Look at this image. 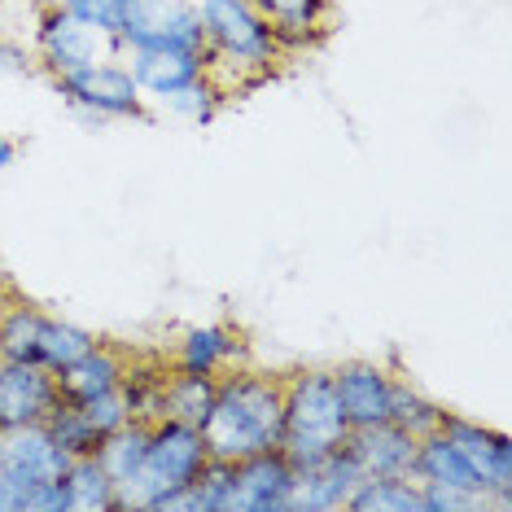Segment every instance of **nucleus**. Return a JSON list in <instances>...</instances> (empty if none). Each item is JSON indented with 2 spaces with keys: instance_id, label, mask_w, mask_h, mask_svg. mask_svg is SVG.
<instances>
[{
  "instance_id": "obj_30",
  "label": "nucleus",
  "mask_w": 512,
  "mask_h": 512,
  "mask_svg": "<svg viewBox=\"0 0 512 512\" xmlns=\"http://www.w3.org/2000/svg\"><path fill=\"white\" fill-rule=\"evenodd\" d=\"M132 5L136 0H62V9H71L84 27H92L97 36H106L114 44H119V31L127 14H132Z\"/></svg>"
},
{
  "instance_id": "obj_3",
  "label": "nucleus",
  "mask_w": 512,
  "mask_h": 512,
  "mask_svg": "<svg viewBox=\"0 0 512 512\" xmlns=\"http://www.w3.org/2000/svg\"><path fill=\"white\" fill-rule=\"evenodd\" d=\"M206 460H211V451H206V438L197 425L154 421L149 425V451H145L141 473L119 491L123 512H154L158 499L189 491Z\"/></svg>"
},
{
  "instance_id": "obj_13",
  "label": "nucleus",
  "mask_w": 512,
  "mask_h": 512,
  "mask_svg": "<svg viewBox=\"0 0 512 512\" xmlns=\"http://www.w3.org/2000/svg\"><path fill=\"white\" fill-rule=\"evenodd\" d=\"M359 460L351 456V447H337L329 451L324 460L307 464V469H298L294 477V495H289V512H337L346 504V495L359 486Z\"/></svg>"
},
{
  "instance_id": "obj_16",
  "label": "nucleus",
  "mask_w": 512,
  "mask_h": 512,
  "mask_svg": "<svg viewBox=\"0 0 512 512\" xmlns=\"http://www.w3.org/2000/svg\"><path fill=\"white\" fill-rule=\"evenodd\" d=\"M123 372H127V359L114 351V346L97 342L88 355H79L71 368L57 372V394H62L66 403L101 399V394H114L123 386Z\"/></svg>"
},
{
  "instance_id": "obj_11",
  "label": "nucleus",
  "mask_w": 512,
  "mask_h": 512,
  "mask_svg": "<svg viewBox=\"0 0 512 512\" xmlns=\"http://www.w3.org/2000/svg\"><path fill=\"white\" fill-rule=\"evenodd\" d=\"M394 372L368 359H351V364L333 368V390L342 403V416L351 429H372L390 421V403H394Z\"/></svg>"
},
{
  "instance_id": "obj_2",
  "label": "nucleus",
  "mask_w": 512,
  "mask_h": 512,
  "mask_svg": "<svg viewBox=\"0 0 512 512\" xmlns=\"http://www.w3.org/2000/svg\"><path fill=\"white\" fill-rule=\"evenodd\" d=\"M351 438V425L342 416L333 390V368H302L285 377V442L281 451L294 460V469L324 460Z\"/></svg>"
},
{
  "instance_id": "obj_32",
  "label": "nucleus",
  "mask_w": 512,
  "mask_h": 512,
  "mask_svg": "<svg viewBox=\"0 0 512 512\" xmlns=\"http://www.w3.org/2000/svg\"><path fill=\"white\" fill-rule=\"evenodd\" d=\"M421 499H425V512H486L491 508L486 495L456 491V486H438V482H421Z\"/></svg>"
},
{
  "instance_id": "obj_31",
  "label": "nucleus",
  "mask_w": 512,
  "mask_h": 512,
  "mask_svg": "<svg viewBox=\"0 0 512 512\" xmlns=\"http://www.w3.org/2000/svg\"><path fill=\"white\" fill-rule=\"evenodd\" d=\"M219 88L211 84V79H197L193 88H184L180 97H171V101H162L167 110H176V114H184L189 123H211L215 119V110H219Z\"/></svg>"
},
{
  "instance_id": "obj_1",
  "label": "nucleus",
  "mask_w": 512,
  "mask_h": 512,
  "mask_svg": "<svg viewBox=\"0 0 512 512\" xmlns=\"http://www.w3.org/2000/svg\"><path fill=\"white\" fill-rule=\"evenodd\" d=\"M206 451L215 460H246L254 451H276L285 442V377L254 368L219 372L215 407L202 421Z\"/></svg>"
},
{
  "instance_id": "obj_27",
  "label": "nucleus",
  "mask_w": 512,
  "mask_h": 512,
  "mask_svg": "<svg viewBox=\"0 0 512 512\" xmlns=\"http://www.w3.org/2000/svg\"><path fill=\"white\" fill-rule=\"evenodd\" d=\"M162 381H167V368L127 364L119 394H123L127 416H132V421H145V425L162 421Z\"/></svg>"
},
{
  "instance_id": "obj_12",
  "label": "nucleus",
  "mask_w": 512,
  "mask_h": 512,
  "mask_svg": "<svg viewBox=\"0 0 512 512\" xmlns=\"http://www.w3.org/2000/svg\"><path fill=\"white\" fill-rule=\"evenodd\" d=\"M57 377L40 364L0 359V429L5 425H44L57 407Z\"/></svg>"
},
{
  "instance_id": "obj_14",
  "label": "nucleus",
  "mask_w": 512,
  "mask_h": 512,
  "mask_svg": "<svg viewBox=\"0 0 512 512\" xmlns=\"http://www.w3.org/2000/svg\"><path fill=\"white\" fill-rule=\"evenodd\" d=\"M127 71H132L141 97L171 101L184 88H193L197 79H206V53L189 49H141V53H123Z\"/></svg>"
},
{
  "instance_id": "obj_4",
  "label": "nucleus",
  "mask_w": 512,
  "mask_h": 512,
  "mask_svg": "<svg viewBox=\"0 0 512 512\" xmlns=\"http://www.w3.org/2000/svg\"><path fill=\"white\" fill-rule=\"evenodd\" d=\"M193 5L206 31V62L232 66L254 84L285 57L254 0H193Z\"/></svg>"
},
{
  "instance_id": "obj_34",
  "label": "nucleus",
  "mask_w": 512,
  "mask_h": 512,
  "mask_svg": "<svg viewBox=\"0 0 512 512\" xmlns=\"http://www.w3.org/2000/svg\"><path fill=\"white\" fill-rule=\"evenodd\" d=\"M0 71L22 75V71H27V53H22L18 44H0Z\"/></svg>"
},
{
  "instance_id": "obj_10",
  "label": "nucleus",
  "mask_w": 512,
  "mask_h": 512,
  "mask_svg": "<svg viewBox=\"0 0 512 512\" xmlns=\"http://www.w3.org/2000/svg\"><path fill=\"white\" fill-rule=\"evenodd\" d=\"M36 44H40V62H44V71H49L53 79H62V75H71V71H84V66L92 62H101V44H110V49H119L114 40L106 36H97L92 27H84L71 9H62V5H53V9H44V18H40V31H36Z\"/></svg>"
},
{
  "instance_id": "obj_24",
  "label": "nucleus",
  "mask_w": 512,
  "mask_h": 512,
  "mask_svg": "<svg viewBox=\"0 0 512 512\" xmlns=\"http://www.w3.org/2000/svg\"><path fill=\"white\" fill-rule=\"evenodd\" d=\"M66 491H71V512H123L119 486L106 477L97 456H79L66 469Z\"/></svg>"
},
{
  "instance_id": "obj_20",
  "label": "nucleus",
  "mask_w": 512,
  "mask_h": 512,
  "mask_svg": "<svg viewBox=\"0 0 512 512\" xmlns=\"http://www.w3.org/2000/svg\"><path fill=\"white\" fill-rule=\"evenodd\" d=\"M215 386L219 377H211V372L167 368V381H162V421H184L202 429V421L215 407Z\"/></svg>"
},
{
  "instance_id": "obj_26",
  "label": "nucleus",
  "mask_w": 512,
  "mask_h": 512,
  "mask_svg": "<svg viewBox=\"0 0 512 512\" xmlns=\"http://www.w3.org/2000/svg\"><path fill=\"white\" fill-rule=\"evenodd\" d=\"M49 434H53V442L66 451L71 460H79V456H97V447H101V429L88 421L84 416V407L79 403H66V399H57V407L49 412Z\"/></svg>"
},
{
  "instance_id": "obj_22",
  "label": "nucleus",
  "mask_w": 512,
  "mask_h": 512,
  "mask_svg": "<svg viewBox=\"0 0 512 512\" xmlns=\"http://www.w3.org/2000/svg\"><path fill=\"white\" fill-rule=\"evenodd\" d=\"M145 451H149V425H145V421H127V425L114 429V434L101 438V447H97V464L106 469L110 482L123 491V486L132 482L136 473H141Z\"/></svg>"
},
{
  "instance_id": "obj_33",
  "label": "nucleus",
  "mask_w": 512,
  "mask_h": 512,
  "mask_svg": "<svg viewBox=\"0 0 512 512\" xmlns=\"http://www.w3.org/2000/svg\"><path fill=\"white\" fill-rule=\"evenodd\" d=\"M79 407H84V416L101 429V438L114 434L119 425L132 421V416H127V403H123V394H119V390H114V394H101V399H88V403H79Z\"/></svg>"
},
{
  "instance_id": "obj_15",
  "label": "nucleus",
  "mask_w": 512,
  "mask_h": 512,
  "mask_svg": "<svg viewBox=\"0 0 512 512\" xmlns=\"http://www.w3.org/2000/svg\"><path fill=\"white\" fill-rule=\"evenodd\" d=\"M416 442L421 438H412L407 429L386 421V425H372V429H351L346 447H351V456L359 460L364 477H412Z\"/></svg>"
},
{
  "instance_id": "obj_18",
  "label": "nucleus",
  "mask_w": 512,
  "mask_h": 512,
  "mask_svg": "<svg viewBox=\"0 0 512 512\" xmlns=\"http://www.w3.org/2000/svg\"><path fill=\"white\" fill-rule=\"evenodd\" d=\"M246 359V337L241 329H228V324H202V329H189L176 351V368H189V372H219L237 368Z\"/></svg>"
},
{
  "instance_id": "obj_35",
  "label": "nucleus",
  "mask_w": 512,
  "mask_h": 512,
  "mask_svg": "<svg viewBox=\"0 0 512 512\" xmlns=\"http://www.w3.org/2000/svg\"><path fill=\"white\" fill-rule=\"evenodd\" d=\"M0 512H18V499H14V491H9L5 477H0Z\"/></svg>"
},
{
  "instance_id": "obj_28",
  "label": "nucleus",
  "mask_w": 512,
  "mask_h": 512,
  "mask_svg": "<svg viewBox=\"0 0 512 512\" xmlns=\"http://www.w3.org/2000/svg\"><path fill=\"white\" fill-rule=\"evenodd\" d=\"M390 421L407 429L412 438L438 434L442 421H447V407H438L434 399H425L421 390H412L407 381H394V403H390Z\"/></svg>"
},
{
  "instance_id": "obj_7",
  "label": "nucleus",
  "mask_w": 512,
  "mask_h": 512,
  "mask_svg": "<svg viewBox=\"0 0 512 512\" xmlns=\"http://www.w3.org/2000/svg\"><path fill=\"white\" fill-rule=\"evenodd\" d=\"M71 469V456L53 442L49 425H5L0 429V477L9 482V491L18 499V512H22V499L36 491L40 482H53Z\"/></svg>"
},
{
  "instance_id": "obj_23",
  "label": "nucleus",
  "mask_w": 512,
  "mask_h": 512,
  "mask_svg": "<svg viewBox=\"0 0 512 512\" xmlns=\"http://www.w3.org/2000/svg\"><path fill=\"white\" fill-rule=\"evenodd\" d=\"M44 316L36 302H5L0 307V359H14V364H36V351H40V329H44Z\"/></svg>"
},
{
  "instance_id": "obj_17",
  "label": "nucleus",
  "mask_w": 512,
  "mask_h": 512,
  "mask_svg": "<svg viewBox=\"0 0 512 512\" xmlns=\"http://www.w3.org/2000/svg\"><path fill=\"white\" fill-rule=\"evenodd\" d=\"M281 49H311L329 31V0H254Z\"/></svg>"
},
{
  "instance_id": "obj_8",
  "label": "nucleus",
  "mask_w": 512,
  "mask_h": 512,
  "mask_svg": "<svg viewBox=\"0 0 512 512\" xmlns=\"http://www.w3.org/2000/svg\"><path fill=\"white\" fill-rule=\"evenodd\" d=\"M442 434L456 442V451L469 460V469L477 473L482 491L491 495V504L499 512H512V438L504 429L464 421V416H451L442 421Z\"/></svg>"
},
{
  "instance_id": "obj_6",
  "label": "nucleus",
  "mask_w": 512,
  "mask_h": 512,
  "mask_svg": "<svg viewBox=\"0 0 512 512\" xmlns=\"http://www.w3.org/2000/svg\"><path fill=\"white\" fill-rule=\"evenodd\" d=\"M189 49L206 53V31L193 0H136L119 31V53Z\"/></svg>"
},
{
  "instance_id": "obj_25",
  "label": "nucleus",
  "mask_w": 512,
  "mask_h": 512,
  "mask_svg": "<svg viewBox=\"0 0 512 512\" xmlns=\"http://www.w3.org/2000/svg\"><path fill=\"white\" fill-rule=\"evenodd\" d=\"M97 346V337L88 329H79L71 320H57V316H44V329H40V351H36V364L49 368L53 377L62 368H71L79 355H88Z\"/></svg>"
},
{
  "instance_id": "obj_5",
  "label": "nucleus",
  "mask_w": 512,
  "mask_h": 512,
  "mask_svg": "<svg viewBox=\"0 0 512 512\" xmlns=\"http://www.w3.org/2000/svg\"><path fill=\"white\" fill-rule=\"evenodd\" d=\"M57 92L75 110L92 114V119H145V97L136 88L132 71H127V62H119V57H101L84 71L62 75Z\"/></svg>"
},
{
  "instance_id": "obj_36",
  "label": "nucleus",
  "mask_w": 512,
  "mask_h": 512,
  "mask_svg": "<svg viewBox=\"0 0 512 512\" xmlns=\"http://www.w3.org/2000/svg\"><path fill=\"white\" fill-rule=\"evenodd\" d=\"M9 162H14V141H9V136L0 132V171H5Z\"/></svg>"
},
{
  "instance_id": "obj_9",
  "label": "nucleus",
  "mask_w": 512,
  "mask_h": 512,
  "mask_svg": "<svg viewBox=\"0 0 512 512\" xmlns=\"http://www.w3.org/2000/svg\"><path fill=\"white\" fill-rule=\"evenodd\" d=\"M294 460L276 451H254V456L232 464V495L228 512H289V495H294Z\"/></svg>"
},
{
  "instance_id": "obj_21",
  "label": "nucleus",
  "mask_w": 512,
  "mask_h": 512,
  "mask_svg": "<svg viewBox=\"0 0 512 512\" xmlns=\"http://www.w3.org/2000/svg\"><path fill=\"white\" fill-rule=\"evenodd\" d=\"M346 512H425L421 482L416 477H359L346 495Z\"/></svg>"
},
{
  "instance_id": "obj_29",
  "label": "nucleus",
  "mask_w": 512,
  "mask_h": 512,
  "mask_svg": "<svg viewBox=\"0 0 512 512\" xmlns=\"http://www.w3.org/2000/svg\"><path fill=\"white\" fill-rule=\"evenodd\" d=\"M228 495H232V464L211 456L189 486V508L193 512H228Z\"/></svg>"
},
{
  "instance_id": "obj_19",
  "label": "nucleus",
  "mask_w": 512,
  "mask_h": 512,
  "mask_svg": "<svg viewBox=\"0 0 512 512\" xmlns=\"http://www.w3.org/2000/svg\"><path fill=\"white\" fill-rule=\"evenodd\" d=\"M412 477L416 482H438V486H456V491H473V495H486L477 473L469 469V460L456 451V442L447 434H425L416 442V464H412ZM491 499V495H486ZM495 508V504H491Z\"/></svg>"
}]
</instances>
